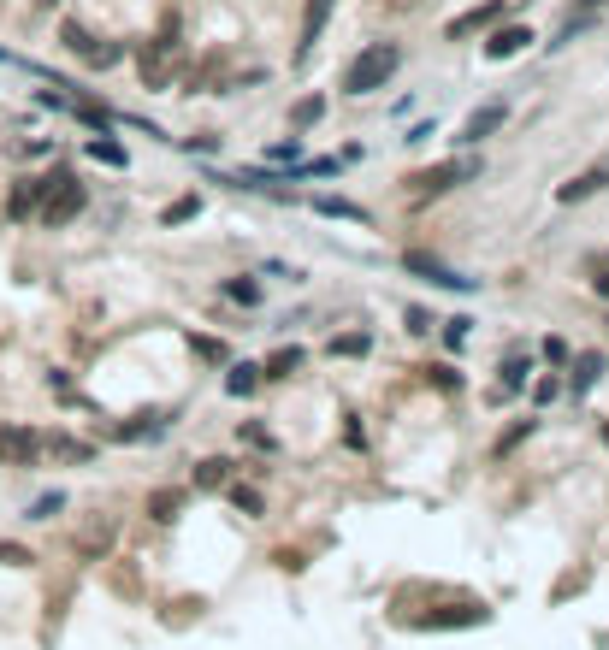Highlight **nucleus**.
<instances>
[{"instance_id": "obj_13", "label": "nucleus", "mask_w": 609, "mask_h": 650, "mask_svg": "<svg viewBox=\"0 0 609 650\" xmlns=\"http://www.w3.org/2000/svg\"><path fill=\"white\" fill-rule=\"evenodd\" d=\"M42 195H48V178H24V184L12 190V201H6V207H12V219H30V213L42 207Z\"/></svg>"}, {"instance_id": "obj_36", "label": "nucleus", "mask_w": 609, "mask_h": 650, "mask_svg": "<svg viewBox=\"0 0 609 650\" xmlns=\"http://www.w3.org/2000/svg\"><path fill=\"white\" fill-rule=\"evenodd\" d=\"M592 284H598V296H604V302H609V266H604V272H598V278H592Z\"/></svg>"}, {"instance_id": "obj_29", "label": "nucleus", "mask_w": 609, "mask_h": 650, "mask_svg": "<svg viewBox=\"0 0 609 650\" xmlns=\"http://www.w3.org/2000/svg\"><path fill=\"white\" fill-rule=\"evenodd\" d=\"M231 503H237V509H243V515H261V497H255V491H249V485H231Z\"/></svg>"}, {"instance_id": "obj_11", "label": "nucleus", "mask_w": 609, "mask_h": 650, "mask_svg": "<svg viewBox=\"0 0 609 650\" xmlns=\"http://www.w3.org/2000/svg\"><path fill=\"white\" fill-rule=\"evenodd\" d=\"M527 42H533V30H527V24H509V30H497V36L485 42V54H491V60H515Z\"/></svg>"}, {"instance_id": "obj_14", "label": "nucleus", "mask_w": 609, "mask_h": 650, "mask_svg": "<svg viewBox=\"0 0 609 650\" xmlns=\"http://www.w3.org/2000/svg\"><path fill=\"white\" fill-rule=\"evenodd\" d=\"M231 467H237V461H225V455L196 461V491H219V485H231Z\"/></svg>"}, {"instance_id": "obj_6", "label": "nucleus", "mask_w": 609, "mask_h": 650, "mask_svg": "<svg viewBox=\"0 0 609 650\" xmlns=\"http://www.w3.org/2000/svg\"><path fill=\"white\" fill-rule=\"evenodd\" d=\"M172 36H178V24H166V30H160V36H154V42H148V48H142V83H148V89H166V71H172V48H178V42H172Z\"/></svg>"}, {"instance_id": "obj_28", "label": "nucleus", "mask_w": 609, "mask_h": 650, "mask_svg": "<svg viewBox=\"0 0 609 650\" xmlns=\"http://www.w3.org/2000/svg\"><path fill=\"white\" fill-rule=\"evenodd\" d=\"M60 509H66V497H60V491H48V497H36V503H30V520H54Z\"/></svg>"}, {"instance_id": "obj_35", "label": "nucleus", "mask_w": 609, "mask_h": 650, "mask_svg": "<svg viewBox=\"0 0 609 650\" xmlns=\"http://www.w3.org/2000/svg\"><path fill=\"white\" fill-rule=\"evenodd\" d=\"M598 6H604V0H574V18H592Z\"/></svg>"}, {"instance_id": "obj_26", "label": "nucleus", "mask_w": 609, "mask_h": 650, "mask_svg": "<svg viewBox=\"0 0 609 650\" xmlns=\"http://www.w3.org/2000/svg\"><path fill=\"white\" fill-rule=\"evenodd\" d=\"M196 213H202V201H196V195L172 201V207H166V231H172V225H184V219H196Z\"/></svg>"}, {"instance_id": "obj_10", "label": "nucleus", "mask_w": 609, "mask_h": 650, "mask_svg": "<svg viewBox=\"0 0 609 650\" xmlns=\"http://www.w3.org/2000/svg\"><path fill=\"white\" fill-rule=\"evenodd\" d=\"M609 184V166H592V172H580V178H568V184H562V190H556V201H568V207H574V201H586V195H598Z\"/></svg>"}, {"instance_id": "obj_17", "label": "nucleus", "mask_w": 609, "mask_h": 650, "mask_svg": "<svg viewBox=\"0 0 609 650\" xmlns=\"http://www.w3.org/2000/svg\"><path fill=\"white\" fill-rule=\"evenodd\" d=\"M314 213H326V219H355V225H367V207H355V201H338V195H320V201H314Z\"/></svg>"}, {"instance_id": "obj_2", "label": "nucleus", "mask_w": 609, "mask_h": 650, "mask_svg": "<svg viewBox=\"0 0 609 650\" xmlns=\"http://www.w3.org/2000/svg\"><path fill=\"white\" fill-rule=\"evenodd\" d=\"M77 213H83V184L71 178L66 166H60V172H48V195H42L36 219H42V225H71Z\"/></svg>"}, {"instance_id": "obj_20", "label": "nucleus", "mask_w": 609, "mask_h": 650, "mask_svg": "<svg viewBox=\"0 0 609 650\" xmlns=\"http://www.w3.org/2000/svg\"><path fill=\"white\" fill-rule=\"evenodd\" d=\"M296 367H302V349H278L267 367H261V379H290Z\"/></svg>"}, {"instance_id": "obj_27", "label": "nucleus", "mask_w": 609, "mask_h": 650, "mask_svg": "<svg viewBox=\"0 0 609 650\" xmlns=\"http://www.w3.org/2000/svg\"><path fill=\"white\" fill-rule=\"evenodd\" d=\"M527 385V355H509L503 361V390H521Z\"/></svg>"}, {"instance_id": "obj_21", "label": "nucleus", "mask_w": 609, "mask_h": 650, "mask_svg": "<svg viewBox=\"0 0 609 650\" xmlns=\"http://www.w3.org/2000/svg\"><path fill=\"white\" fill-rule=\"evenodd\" d=\"M604 373V355H574V390H592Z\"/></svg>"}, {"instance_id": "obj_7", "label": "nucleus", "mask_w": 609, "mask_h": 650, "mask_svg": "<svg viewBox=\"0 0 609 650\" xmlns=\"http://www.w3.org/2000/svg\"><path fill=\"white\" fill-rule=\"evenodd\" d=\"M42 455V438L30 426H0V467H30Z\"/></svg>"}, {"instance_id": "obj_34", "label": "nucleus", "mask_w": 609, "mask_h": 650, "mask_svg": "<svg viewBox=\"0 0 609 650\" xmlns=\"http://www.w3.org/2000/svg\"><path fill=\"white\" fill-rule=\"evenodd\" d=\"M0 562H12V568H18V562H30V550H18V544H0Z\"/></svg>"}, {"instance_id": "obj_5", "label": "nucleus", "mask_w": 609, "mask_h": 650, "mask_svg": "<svg viewBox=\"0 0 609 650\" xmlns=\"http://www.w3.org/2000/svg\"><path fill=\"white\" fill-rule=\"evenodd\" d=\"M60 42H66V54H77V60H89V65H101V71H107V65H119V60H125V48H101V42H95V36H89V30L77 24V18H66V30H60Z\"/></svg>"}, {"instance_id": "obj_30", "label": "nucleus", "mask_w": 609, "mask_h": 650, "mask_svg": "<svg viewBox=\"0 0 609 650\" xmlns=\"http://www.w3.org/2000/svg\"><path fill=\"white\" fill-rule=\"evenodd\" d=\"M468 325H474V320H450V325H444V343L462 349V343H468Z\"/></svg>"}, {"instance_id": "obj_3", "label": "nucleus", "mask_w": 609, "mask_h": 650, "mask_svg": "<svg viewBox=\"0 0 609 650\" xmlns=\"http://www.w3.org/2000/svg\"><path fill=\"white\" fill-rule=\"evenodd\" d=\"M479 166L474 160H444V166H426V172H414L408 178V190L414 195H438V190H456V184H468Z\"/></svg>"}, {"instance_id": "obj_15", "label": "nucleus", "mask_w": 609, "mask_h": 650, "mask_svg": "<svg viewBox=\"0 0 609 650\" xmlns=\"http://www.w3.org/2000/svg\"><path fill=\"white\" fill-rule=\"evenodd\" d=\"M503 119H509V107H479L474 119L462 125V142H485L491 130H503Z\"/></svg>"}, {"instance_id": "obj_8", "label": "nucleus", "mask_w": 609, "mask_h": 650, "mask_svg": "<svg viewBox=\"0 0 609 650\" xmlns=\"http://www.w3.org/2000/svg\"><path fill=\"white\" fill-rule=\"evenodd\" d=\"M332 6H338V0H308V12H302V48H296V60H308V54H314L320 30L332 24Z\"/></svg>"}, {"instance_id": "obj_4", "label": "nucleus", "mask_w": 609, "mask_h": 650, "mask_svg": "<svg viewBox=\"0 0 609 650\" xmlns=\"http://www.w3.org/2000/svg\"><path fill=\"white\" fill-rule=\"evenodd\" d=\"M403 266L414 272V278H426V284H438V290H474V278H462L456 266H444L438 255H426V249H408Z\"/></svg>"}, {"instance_id": "obj_9", "label": "nucleus", "mask_w": 609, "mask_h": 650, "mask_svg": "<svg viewBox=\"0 0 609 650\" xmlns=\"http://www.w3.org/2000/svg\"><path fill=\"white\" fill-rule=\"evenodd\" d=\"M497 12H503V0H491V6H474V12H462V18H450V24H444V36H450V42H462V36L485 30V24H491Z\"/></svg>"}, {"instance_id": "obj_16", "label": "nucleus", "mask_w": 609, "mask_h": 650, "mask_svg": "<svg viewBox=\"0 0 609 650\" xmlns=\"http://www.w3.org/2000/svg\"><path fill=\"white\" fill-rule=\"evenodd\" d=\"M225 390H231V396H255V390H261V367H255V361H237L231 379H225Z\"/></svg>"}, {"instance_id": "obj_12", "label": "nucleus", "mask_w": 609, "mask_h": 650, "mask_svg": "<svg viewBox=\"0 0 609 650\" xmlns=\"http://www.w3.org/2000/svg\"><path fill=\"white\" fill-rule=\"evenodd\" d=\"M107 544H113V520L95 515V520H89V532L77 538V556H83V562H95V556H107Z\"/></svg>"}, {"instance_id": "obj_1", "label": "nucleus", "mask_w": 609, "mask_h": 650, "mask_svg": "<svg viewBox=\"0 0 609 650\" xmlns=\"http://www.w3.org/2000/svg\"><path fill=\"white\" fill-rule=\"evenodd\" d=\"M397 65H403V48H397V42H367V48L349 60V71H343V89H349V95H373V89H385V83L397 77Z\"/></svg>"}, {"instance_id": "obj_31", "label": "nucleus", "mask_w": 609, "mask_h": 650, "mask_svg": "<svg viewBox=\"0 0 609 650\" xmlns=\"http://www.w3.org/2000/svg\"><path fill=\"white\" fill-rule=\"evenodd\" d=\"M544 361L562 367V361H568V343H562V337H544Z\"/></svg>"}, {"instance_id": "obj_18", "label": "nucleus", "mask_w": 609, "mask_h": 650, "mask_svg": "<svg viewBox=\"0 0 609 650\" xmlns=\"http://www.w3.org/2000/svg\"><path fill=\"white\" fill-rule=\"evenodd\" d=\"M320 119H326V101H320V95H302V101L290 107V125H296V130L320 125Z\"/></svg>"}, {"instance_id": "obj_22", "label": "nucleus", "mask_w": 609, "mask_h": 650, "mask_svg": "<svg viewBox=\"0 0 609 650\" xmlns=\"http://www.w3.org/2000/svg\"><path fill=\"white\" fill-rule=\"evenodd\" d=\"M160 432V414H142V420H131V426H113V438L119 444H136V438H154Z\"/></svg>"}, {"instance_id": "obj_25", "label": "nucleus", "mask_w": 609, "mask_h": 650, "mask_svg": "<svg viewBox=\"0 0 609 650\" xmlns=\"http://www.w3.org/2000/svg\"><path fill=\"white\" fill-rule=\"evenodd\" d=\"M89 154H95L101 166H125V148H119V142H107V136H95V142H89Z\"/></svg>"}, {"instance_id": "obj_33", "label": "nucleus", "mask_w": 609, "mask_h": 650, "mask_svg": "<svg viewBox=\"0 0 609 650\" xmlns=\"http://www.w3.org/2000/svg\"><path fill=\"white\" fill-rule=\"evenodd\" d=\"M243 444H261V450H272V438H267V426H255V420H249V426H243Z\"/></svg>"}, {"instance_id": "obj_23", "label": "nucleus", "mask_w": 609, "mask_h": 650, "mask_svg": "<svg viewBox=\"0 0 609 650\" xmlns=\"http://www.w3.org/2000/svg\"><path fill=\"white\" fill-rule=\"evenodd\" d=\"M326 349H332V355H367V349H373V337H367V331H343V337H332Z\"/></svg>"}, {"instance_id": "obj_37", "label": "nucleus", "mask_w": 609, "mask_h": 650, "mask_svg": "<svg viewBox=\"0 0 609 650\" xmlns=\"http://www.w3.org/2000/svg\"><path fill=\"white\" fill-rule=\"evenodd\" d=\"M604 438H609V432H604Z\"/></svg>"}, {"instance_id": "obj_24", "label": "nucleus", "mask_w": 609, "mask_h": 650, "mask_svg": "<svg viewBox=\"0 0 609 650\" xmlns=\"http://www.w3.org/2000/svg\"><path fill=\"white\" fill-rule=\"evenodd\" d=\"M178 509H184V491H154V497H148V515L154 520H172Z\"/></svg>"}, {"instance_id": "obj_32", "label": "nucleus", "mask_w": 609, "mask_h": 650, "mask_svg": "<svg viewBox=\"0 0 609 650\" xmlns=\"http://www.w3.org/2000/svg\"><path fill=\"white\" fill-rule=\"evenodd\" d=\"M196 355H202V361H225V343H213V337H196Z\"/></svg>"}, {"instance_id": "obj_19", "label": "nucleus", "mask_w": 609, "mask_h": 650, "mask_svg": "<svg viewBox=\"0 0 609 650\" xmlns=\"http://www.w3.org/2000/svg\"><path fill=\"white\" fill-rule=\"evenodd\" d=\"M219 290H225L237 308H255V302H261V284H255V278H225Z\"/></svg>"}]
</instances>
